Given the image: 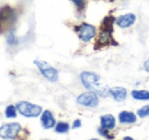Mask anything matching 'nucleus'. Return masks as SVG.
<instances>
[{
    "mask_svg": "<svg viewBox=\"0 0 149 140\" xmlns=\"http://www.w3.org/2000/svg\"><path fill=\"white\" fill-rule=\"evenodd\" d=\"M70 2H72V4L76 6V8L78 9L79 13H82V11L85 9L86 7V0H70Z\"/></svg>",
    "mask_w": 149,
    "mask_h": 140,
    "instance_id": "18",
    "label": "nucleus"
},
{
    "mask_svg": "<svg viewBox=\"0 0 149 140\" xmlns=\"http://www.w3.org/2000/svg\"><path fill=\"white\" fill-rule=\"evenodd\" d=\"M108 131H109V130L104 129V128H102V127H100L99 129H98V133H99L101 136H103V137L107 138L108 140L113 139L114 136H113V135H111V134H109V132H108Z\"/></svg>",
    "mask_w": 149,
    "mask_h": 140,
    "instance_id": "20",
    "label": "nucleus"
},
{
    "mask_svg": "<svg viewBox=\"0 0 149 140\" xmlns=\"http://www.w3.org/2000/svg\"><path fill=\"white\" fill-rule=\"evenodd\" d=\"M143 68H144V70L146 71V72L149 73V60H147L146 62H144V66H143Z\"/></svg>",
    "mask_w": 149,
    "mask_h": 140,
    "instance_id": "22",
    "label": "nucleus"
},
{
    "mask_svg": "<svg viewBox=\"0 0 149 140\" xmlns=\"http://www.w3.org/2000/svg\"><path fill=\"white\" fill-rule=\"evenodd\" d=\"M6 43L8 44L9 46H15V45H17V43H19V39H17V37L15 36V30L13 29L11 30V31L7 32Z\"/></svg>",
    "mask_w": 149,
    "mask_h": 140,
    "instance_id": "16",
    "label": "nucleus"
},
{
    "mask_svg": "<svg viewBox=\"0 0 149 140\" xmlns=\"http://www.w3.org/2000/svg\"><path fill=\"white\" fill-rule=\"evenodd\" d=\"M22 126L19 123H6L0 127V137L6 140H13L19 136L22 131Z\"/></svg>",
    "mask_w": 149,
    "mask_h": 140,
    "instance_id": "8",
    "label": "nucleus"
},
{
    "mask_svg": "<svg viewBox=\"0 0 149 140\" xmlns=\"http://www.w3.org/2000/svg\"><path fill=\"white\" fill-rule=\"evenodd\" d=\"M118 121L120 124H134L137 122V116L132 111H123L118 115Z\"/></svg>",
    "mask_w": 149,
    "mask_h": 140,
    "instance_id": "12",
    "label": "nucleus"
},
{
    "mask_svg": "<svg viewBox=\"0 0 149 140\" xmlns=\"http://www.w3.org/2000/svg\"><path fill=\"white\" fill-rule=\"evenodd\" d=\"M4 115L7 119H13V118H17V105L10 104L5 108Z\"/></svg>",
    "mask_w": 149,
    "mask_h": 140,
    "instance_id": "17",
    "label": "nucleus"
},
{
    "mask_svg": "<svg viewBox=\"0 0 149 140\" xmlns=\"http://www.w3.org/2000/svg\"><path fill=\"white\" fill-rule=\"evenodd\" d=\"M116 23V19L112 15H107L104 18L100 26L99 35H98L97 41H96V48L104 47V46L111 45L114 43V39L112 37L113 34V24Z\"/></svg>",
    "mask_w": 149,
    "mask_h": 140,
    "instance_id": "1",
    "label": "nucleus"
},
{
    "mask_svg": "<svg viewBox=\"0 0 149 140\" xmlns=\"http://www.w3.org/2000/svg\"><path fill=\"white\" fill-rule=\"evenodd\" d=\"M99 95L95 92V91L88 90L87 92H84L82 94H80L77 97V103L82 106L85 107H90V108H93V107L98 106L99 104Z\"/></svg>",
    "mask_w": 149,
    "mask_h": 140,
    "instance_id": "7",
    "label": "nucleus"
},
{
    "mask_svg": "<svg viewBox=\"0 0 149 140\" xmlns=\"http://www.w3.org/2000/svg\"><path fill=\"white\" fill-rule=\"evenodd\" d=\"M100 126L104 129L112 130L116 128V118L112 115H104L100 118Z\"/></svg>",
    "mask_w": 149,
    "mask_h": 140,
    "instance_id": "13",
    "label": "nucleus"
},
{
    "mask_svg": "<svg viewBox=\"0 0 149 140\" xmlns=\"http://www.w3.org/2000/svg\"><path fill=\"white\" fill-rule=\"evenodd\" d=\"M136 22V15L132 13H125V15H120L118 18L116 19V25L118 28H122V29H128V28L132 27L133 25Z\"/></svg>",
    "mask_w": 149,
    "mask_h": 140,
    "instance_id": "9",
    "label": "nucleus"
},
{
    "mask_svg": "<svg viewBox=\"0 0 149 140\" xmlns=\"http://www.w3.org/2000/svg\"><path fill=\"white\" fill-rule=\"evenodd\" d=\"M17 111L26 118H38L43 113L42 106L35 104V103L29 102V101H19V102H17Z\"/></svg>",
    "mask_w": 149,
    "mask_h": 140,
    "instance_id": "6",
    "label": "nucleus"
},
{
    "mask_svg": "<svg viewBox=\"0 0 149 140\" xmlns=\"http://www.w3.org/2000/svg\"><path fill=\"white\" fill-rule=\"evenodd\" d=\"M108 94L116 101L122 102V101L126 100L128 92L125 87H112V88L108 89Z\"/></svg>",
    "mask_w": 149,
    "mask_h": 140,
    "instance_id": "11",
    "label": "nucleus"
},
{
    "mask_svg": "<svg viewBox=\"0 0 149 140\" xmlns=\"http://www.w3.org/2000/svg\"><path fill=\"white\" fill-rule=\"evenodd\" d=\"M54 130H55L56 133L65 134L70 131V125L66 122H58L54 127Z\"/></svg>",
    "mask_w": 149,
    "mask_h": 140,
    "instance_id": "15",
    "label": "nucleus"
},
{
    "mask_svg": "<svg viewBox=\"0 0 149 140\" xmlns=\"http://www.w3.org/2000/svg\"><path fill=\"white\" fill-rule=\"evenodd\" d=\"M90 140H99V139H97V138H92V139H90Z\"/></svg>",
    "mask_w": 149,
    "mask_h": 140,
    "instance_id": "24",
    "label": "nucleus"
},
{
    "mask_svg": "<svg viewBox=\"0 0 149 140\" xmlns=\"http://www.w3.org/2000/svg\"><path fill=\"white\" fill-rule=\"evenodd\" d=\"M124 140H134L132 137H129V136H127V137H125L124 138Z\"/></svg>",
    "mask_w": 149,
    "mask_h": 140,
    "instance_id": "23",
    "label": "nucleus"
},
{
    "mask_svg": "<svg viewBox=\"0 0 149 140\" xmlns=\"http://www.w3.org/2000/svg\"><path fill=\"white\" fill-rule=\"evenodd\" d=\"M34 64L38 68V71L40 74L50 82H57L59 79V72L56 70L54 66H52L50 64H48L45 60H34Z\"/></svg>",
    "mask_w": 149,
    "mask_h": 140,
    "instance_id": "5",
    "label": "nucleus"
},
{
    "mask_svg": "<svg viewBox=\"0 0 149 140\" xmlns=\"http://www.w3.org/2000/svg\"><path fill=\"white\" fill-rule=\"evenodd\" d=\"M137 115H138V117H140V118L148 117L149 116V104L144 105V106H142L141 108H139L138 111H137Z\"/></svg>",
    "mask_w": 149,
    "mask_h": 140,
    "instance_id": "19",
    "label": "nucleus"
},
{
    "mask_svg": "<svg viewBox=\"0 0 149 140\" xmlns=\"http://www.w3.org/2000/svg\"><path fill=\"white\" fill-rule=\"evenodd\" d=\"M41 124H42V127L46 130H49L52 129L53 127H55L56 125V121L54 119L53 115L50 111L46 109V111H43V113H41Z\"/></svg>",
    "mask_w": 149,
    "mask_h": 140,
    "instance_id": "10",
    "label": "nucleus"
},
{
    "mask_svg": "<svg viewBox=\"0 0 149 140\" xmlns=\"http://www.w3.org/2000/svg\"><path fill=\"white\" fill-rule=\"evenodd\" d=\"M82 127V122L81 120L77 119V120H74V123H72V129H79V128Z\"/></svg>",
    "mask_w": 149,
    "mask_h": 140,
    "instance_id": "21",
    "label": "nucleus"
},
{
    "mask_svg": "<svg viewBox=\"0 0 149 140\" xmlns=\"http://www.w3.org/2000/svg\"><path fill=\"white\" fill-rule=\"evenodd\" d=\"M17 21V13L10 5H4L0 8V34L13 29Z\"/></svg>",
    "mask_w": 149,
    "mask_h": 140,
    "instance_id": "2",
    "label": "nucleus"
},
{
    "mask_svg": "<svg viewBox=\"0 0 149 140\" xmlns=\"http://www.w3.org/2000/svg\"><path fill=\"white\" fill-rule=\"evenodd\" d=\"M80 80L82 82V85L85 87L87 90L95 91L98 95L104 96L106 93H108V90H105L102 88L100 85V77L96 73L93 72H82L80 74Z\"/></svg>",
    "mask_w": 149,
    "mask_h": 140,
    "instance_id": "3",
    "label": "nucleus"
},
{
    "mask_svg": "<svg viewBox=\"0 0 149 140\" xmlns=\"http://www.w3.org/2000/svg\"><path fill=\"white\" fill-rule=\"evenodd\" d=\"M131 95L136 100H149V91L147 90H133Z\"/></svg>",
    "mask_w": 149,
    "mask_h": 140,
    "instance_id": "14",
    "label": "nucleus"
},
{
    "mask_svg": "<svg viewBox=\"0 0 149 140\" xmlns=\"http://www.w3.org/2000/svg\"><path fill=\"white\" fill-rule=\"evenodd\" d=\"M74 30L78 34V36H79V39L81 41H83L84 43L90 42L97 35V29H96L95 26H93L92 24L89 23H85V22L74 26Z\"/></svg>",
    "mask_w": 149,
    "mask_h": 140,
    "instance_id": "4",
    "label": "nucleus"
}]
</instances>
